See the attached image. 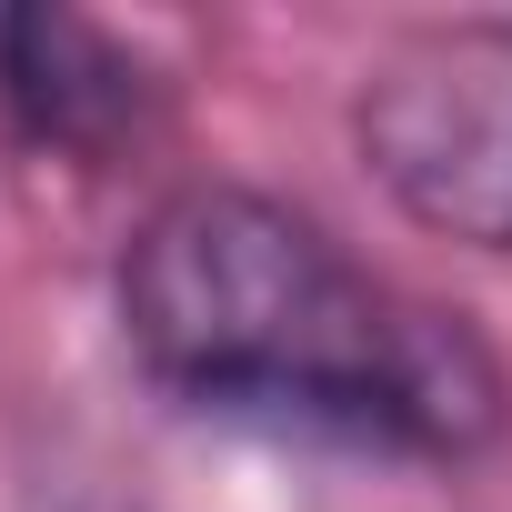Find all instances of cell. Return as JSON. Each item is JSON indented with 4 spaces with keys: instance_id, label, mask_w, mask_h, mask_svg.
Segmentation results:
<instances>
[{
    "instance_id": "7a4b0ae2",
    "label": "cell",
    "mask_w": 512,
    "mask_h": 512,
    "mask_svg": "<svg viewBox=\"0 0 512 512\" xmlns=\"http://www.w3.org/2000/svg\"><path fill=\"white\" fill-rule=\"evenodd\" d=\"M352 141L422 231L512 251V11L402 41L362 81Z\"/></svg>"
},
{
    "instance_id": "6da1fadb",
    "label": "cell",
    "mask_w": 512,
    "mask_h": 512,
    "mask_svg": "<svg viewBox=\"0 0 512 512\" xmlns=\"http://www.w3.org/2000/svg\"><path fill=\"white\" fill-rule=\"evenodd\" d=\"M121 332L161 392L352 452L462 462L502 432V372L462 312L382 282L312 211L191 181L121 251Z\"/></svg>"
},
{
    "instance_id": "3957f363",
    "label": "cell",
    "mask_w": 512,
    "mask_h": 512,
    "mask_svg": "<svg viewBox=\"0 0 512 512\" xmlns=\"http://www.w3.org/2000/svg\"><path fill=\"white\" fill-rule=\"evenodd\" d=\"M0 111L51 151H111L151 121V81L71 11H0Z\"/></svg>"
}]
</instances>
